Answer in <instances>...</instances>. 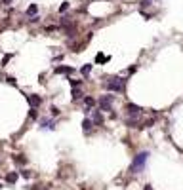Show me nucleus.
I'll use <instances>...</instances> for the list:
<instances>
[{
  "instance_id": "nucleus-24",
  "label": "nucleus",
  "mask_w": 183,
  "mask_h": 190,
  "mask_svg": "<svg viewBox=\"0 0 183 190\" xmlns=\"http://www.w3.org/2000/svg\"><path fill=\"white\" fill-rule=\"evenodd\" d=\"M149 4H151V0H141V10H143V8H147Z\"/></svg>"
},
{
  "instance_id": "nucleus-4",
  "label": "nucleus",
  "mask_w": 183,
  "mask_h": 190,
  "mask_svg": "<svg viewBox=\"0 0 183 190\" xmlns=\"http://www.w3.org/2000/svg\"><path fill=\"white\" fill-rule=\"evenodd\" d=\"M126 110H128V114H130V116H132V118H136L137 116V114H139V112H141V107H139V105H133V103H128V105H126Z\"/></svg>"
},
{
  "instance_id": "nucleus-23",
  "label": "nucleus",
  "mask_w": 183,
  "mask_h": 190,
  "mask_svg": "<svg viewBox=\"0 0 183 190\" xmlns=\"http://www.w3.org/2000/svg\"><path fill=\"white\" fill-rule=\"evenodd\" d=\"M52 116H59V110H57V109H55V107H52Z\"/></svg>"
},
{
  "instance_id": "nucleus-16",
  "label": "nucleus",
  "mask_w": 183,
  "mask_h": 190,
  "mask_svg": "<svg viewBox=\"0 0 183 190\" xmlns=\"http://www.w3.org/2000/svg\"><path fill=\"white\" fill-rule=\"evenodd\" d=\"M126 124H128V127H137V120H136V118H128Z\"/></svg>"
},
{
  "instance_id": "nucleus-25",
  "label": "nucleus",
  "mask_w": 183,
  "mask_h": 190,
  "mask_svg": "<svg viewBox=\"0 0 183 190\" xmlns=\"http://www.w3.org/2000/svg\"><path fill=\"white\" fill-rule=\"evenodd\" d=\"M12 57H14V55H12V53H10V55H6V57H4V61H2V65H6V63H8V61H10V59H12Z\"/></svg>"
},
{
  "instance_id": "nucleus-14",
  "label": "nucleus",
  "mask_w": 183,
  "mask_h": 190,
  "mask_svg": "<svg viewBox=\"0 0 183 190\" xmlns=\"http://www.w3.org/2000/svg\"><path fill=\"white\" fill-rule=\"evenodd\" d=\"M36 12H38L36 4H31V6L27 8V15H36Z\"/></svg>"
},
{
  "instance_id": "nucleus-7",
  "label": "nucleus",
  "mask_w": 183,
  "mask_h": 190,
  "mask_svg": "<svg viewBox=\"0 0 183 190\" xmlns=\"http://www.w3.org/2000/svg\"><path fill=\"white\" fill-rule=\"evenodd\" d=\"M92 122L96 124V126H103V116H101L99 110H92Z\"/></svg>"
},
{
  "instance_id": "nucleus-1",
  "label": "nucleus",
  "mask_w": 183,
  "mask_h": 190,
  "mask_svg": "<svg viewBox=\"0 0 183 190\" xmlns=\"http://www.w3.org/2000/svg\"><path fill=\"white\" fill-rule=\"evenodd\" d=\"M124 84H126V82H124L122 78L111 76V78H107V80L103 82V87H105L107 91H124Z\"/></svg>"
},
{
  "instance_id": "nucleus-11",
  "label": "nucleus",
  "mask_w": 183,
  "mask_h": 190,
  "mask_svg": "<svg viewBox=\"0 0 183 190\" xmlns=\"http://www.w3.org/2000/svg\"><path fill=\"white\" fill-rule=\"evenodd\" d=\"M14 162L17 163V165H25V163H27V158H25L23 154H15V156H14Z\"/></svg>"
},
{
  "instance_id": "nucleus-12",
  "label": "nucleus",
  "mask_w": 183,
  "mask_h": 190,
  "mask_svg": "<svg viewBox=\"0 0 183 190\" xmlns=\"http://www.w3.org/2000/svg\"><path fill=\"white\" fill-rule=\"evenodd\" d=\"M84 105H86L88 110L94 109V107H96V99H94V97H84Z\"/></svg>"
},
{
  "instance_id": "nucleus-21",
  "label": "nucleus",
  "mask_w": 183,
  "mask_h": 190,
  "mask_svg": "<svg viewBox=\"0 0 183 190\" xmlns=\"http://www.w3.org/2000/svg\"><path fill=\"white\" fill-rule=\"evenodd\" d=\"M71 86L76 87V86H82V80H71Z\"/></svg>"
},
{
  "instance_id": "nucleus-6",
  "label": "nucleus",
  "mask_w": 183,
  "mask_h": 190,
  "mask_svg": "<svg viewBox=\"0 0 183 190\" xmlns=\"http://www.w3.org/2000/svg\"><path fill=\"white\" fill-rule=\"evenodd\" d=\"M27 101H29V105H31L32 109H36L38 105L42 103V99H40V97H38L36 93H31V95H27Z\"/></svg>"
},
{
  "instance_id": "nucleus-27",
  "label": "nucleus",
  "mask_w": 183,
  "mask_h": 190,
  "mask_svg": "<svg viewBox=\"0 0 183 190\" xmlns=\"http://www.w3.org/2000/svg\"><path fill=\"white\" fill-rule=\"evenodd\" d=\"M14 0H2V4H12Z\"/></svg>"
},
{
  "instance_id": "nucleus-15",
  "label": "nucleus",
  "mask_w": 183,
  "mask_h": 190,
  "mask_svg": "<svg viewBox=\"0 0 183 190\" xmlns=\"http://www.w3.org/2000/svg\"><path fill=\"white\" fill-rule=\"evenodd\" d=\"M90 70H92V65H84V67L80 68V72H82L84 76H88V74H90Z\"/></svg>"
},
{
  "instance_id": "nucleus-5",
  "label": "nucleus",
  "mask_w": 183,
  "mask_h": 190,
  "mask_svg": "<svg viewBox=\"0 0 183 190\" xmlns=\"http://www.w3.org/2000/svg\"><path fill=\"white\" fill-rule=\"evenodd\" d=\"M40 127H42V129H50V131H54V129H55V122L52 120V118H44V120H40Z\"/></svg>"
},
{
  "instance_id": "nucleus-26",
  "label": "nucleus",
  "mask_w": 183,
  "mask_h": 190,
  "mask_svg": "<svg viewBox=\"0 0 183 190\" xmlns=\"http://www.w3.org/2000/svg\"><path fill=\"white\" fill-rule=\"evenodd\" d=\"M38 19H40L38 15H32V17H31V23H38Z\"/></svg>"
},
{
  "instance_id": "nucleus-17",
  "label": "nucleus",
  "mask_w": 183,
  "mask_h": 190,
  "mask_svg": "<svg viewBox=\"0 0 183 190\" xmlns=\"http://www.w3.org/2000/svg\"><path fill=\"white\" fill-rule=\"evenodd\" d=\"M38 116V112H36V109H31L29 110V118H32V120H34V118Z\"/></svg>"
},
{
  "instance_id": "nucleus-9",
  "label": "nucleus",
  "mask_w": 183,
  "mask_h": 190,
  "mask_svg": "<svg viewBox=\"0 0 183 190\" xmlns=\"http://www.w3.org/2000/svg\"><path fill=\"white\" fill-rule=\"evenodd\" d=\"M55 72L57 74H73L74 68L73 67H55Z\"/></svg>"
},
{
  "instance_id": "nucleus-19",
  "label": "nucleus",
  "mask_w": 183,
  "mask_h": 190,
  "mask_svg": "<svg viewBox=\"0 0 183 190\" xmlns=\"http://www.w3.org/2000/svg\"><path fill=\"white\" fill-rule=\"evenodd\" d=\"M6 80H8V84H10V86H17V82H15V78L8 76V78H6Z\"/></svg>"
},
{
  "instance_id": "nucleus-29",
  "label": "nucleus",
  "mask_w": 183,
  "mask_h": 190,
  "mask_svg": "<svg viewBox=\"0 0 183 190\" xmlns=\"http://www.w3.org/2000/svg\"><path fill=\"white\" fill-rule=\"evenodd\" d=\"M0 188H2V186H0Z\"/></svg>"
},
{
  "instance_id": "nucleus-22",
  "label": "nucleus",
  "mask_w": 183,
  "mask_h": 190,
  "mask_svg": "<svg viewBox=\"0 0 183 190\" xmlns=\"http://www.w3.org/2000/svg\"><path fill=\"white\" fill-rule=\"evenodd\" d=\"M155 124V120H145V124H143L141 127H149V126H153Z\"/></svg>"
},
{
  "instance_id": "nucleus-8",
  "label": "nucleus",
  "mask_w": 183,
  "mask_h": 190,
  "mask_svg": "<svg viewBox=\"0 0 183 190\" xmlns=\"http://www.w3.org/2000/svg\"><path fill=\"white\" fill-rule=\"evenodd\" d=\"M17 179H19V173H17V171H12V173H8V175H6V182H10V185H15V182H17Z\"/></svg>"
},
{
  "instance_id": "nucleus-28",
  "label": "nucleus",
  "mask_w": 183,
  "mask_h": 190,
  "mask_svg": "<svg viewBox=\"0 0 183 190\" xmlns=\"http://www.w3.org/2000/svg\"><path fill=\"white\" fill-rule=\"evenodd\" d=\"M143 190H153V188H151V186H149V185H147V186H145V188H143Z\"/></svg>"
},
{
  "instance_id": "nucleus-20",
  "label": "nucleus",
  "mask_w": 183,
  "mask_h": 190,
  "mask_svg": "<svg viewBox=\"0 0 183 190\" xmlns=\"http://www.w3.org/2000/svg\"><path fill=\"white\" fill-rule=\"evenodd\" d=\"M96 61H97V63H103V61H105V55H103V53H97Z\"/></svg>"
},
{
  "instance_id": "nucleus-18",
  "label": "nucleus",
  "mask_w": 183,
  "mask_h": 190,
  "mask_svg": "<svg viewBox=\"0 0 183 190\" xmlns=\"http://www.w3.org/2000/svg\"><path fill=\"white\" fill-rule=\"evenodd\" d=\"M67 8H69V2H63V4L59 6V14H63V12H67Z\"/></svg>"
},
{
  "instance_id": "nucleus-13",
  "label": "nucleus",
  "mask_w": 183,
  "mask_h": 190,
  "mask_svg": "<svg viewBox=\"0 0 183 190\" xmlns=\"http://www.w3.org/2000/svg\"><path fill=\"white\" fill-rule=\"evenodd\" d=\"M80 99H84V93H82L80 90H76V87H74V90H73V101L76 103V101H80Z\"/></svg>"
},
{
  "instance_id": "nucleus-2",
  "label": "nucleus",
  "mask_w": 183,
  "mask_h": 190,
  "mask_svg": "<svg viewBox=\"0 0 183 190\" xmlns=\"http://www.w3.org/2000/svg\"><path fill=\"white\" fill-rule=\"evenodd\" d=\"M147 160H149V152H139L136 158H133L130 171H132V173H139L143 167H145V162H147Z\"/></svg>"
},
{
  "instance_id": "nucleus-10",
  "label": "nucleus",
  "mask_w": 183,
  "mask_h": 190,
  "mask_svg": "<svg viewBox=\"0 0 183 190\" xmlns=\"http://www.w3.org/2000/svg\"><path fill=\"white\" fill-rule=\"evenodd\" d=\"M94 126V122H92V118H84V122H82V127H84V133H90V127Z\"/></svg>"
},
{
  "instance_id": "nucleus-3",
  "label": "nucleus",
  "mask_w": 183,
  "mask_h": 190,
  "mask_svg": "<svg viewBox=\"0 0 183 190\" xmlns=\"http://www.w3.org/2000/svg\"><path fill=\"white\" fill-rule=\"evenodd\" d=\"M113 101H114V95H103L99 99V110H113Z\"/></svg>"
}]
</instances>
